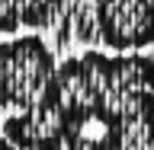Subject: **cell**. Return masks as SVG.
<instances>
[{
  "instance_id": "6da1fadb",
  "label": "cell",
  "mask_w": 154,
  "mask_h": 150,
  "mask_svg": "<svg viewBox=\"0 0 154 150\" xmlns=\"http://www.w3.org/2000/svg\"><path fill=\"white\" fill-rule=\"evenodd\" d=\"M0 131L19 150H154V54L90 48Z\"/></svg>"
},
{
  "instance_id": "7a4b0ae2",
  "label": "cell",
  "mask_w": 154,
  "mask_h": 150,
  "mask_svg": "<svg viewBox=\"0 0 154 150\" xmlns=\"http://www.w3.org/2000/svg\"><path fill=\"white\" fill-rule=\"evenodd\" d=\"M51 38L58 51L154 48V0H71Z\"/></svg>"
},
{
  "instance_id": "3957f363",
  "label": "cell",
  "mask_w": 154,
  "mask_h": 150,
  "mask_svg": "<svg viewBox=\"0 0 154 150\" xmlns=\"http://www.w3.org/2000/svg\"><path fill=\"white\" fill-rule=\"evenodd\" d=\"M58 70L55 48L38 32L0 38V109L23 112L38 102Z\"/></svg>"
},
{
  "instance_id": "277c9868",
  "label": "cell",
  "mask_w": 154,
  "mask_h": 150,
  "mask_svg": "<svg viewBox=\"0 0 154 150\" xmlns=\"http://www.w3.org/2000/svg\"><path fill=\"white\" fill-rule=\"evenodd\" d=\"M71 0H0V35L26 32H55L64 19Z\"/></svg>"
},
{
  "instance_id": "5b68a950",
  "label": "cell",
  "mask_w": 154,
  "mask_h": 150,
  "mask_svg": "<svg viewBox=\"0 0 154 150\" xmlns=\"http://www.w3.org/2000/svg\"><path fill=\"white\" fill-rule=\"evenodd\" d=\"M0 150H19V147H16L13 141H10V137H7L3 131H0Z\"/></svg>"
}]
</instances>
